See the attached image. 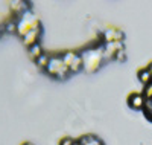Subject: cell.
<instances>
[{"instance_id":"obj_1","label":"cell","mask_w":152,"mask_h":145,"mask_svg":"<svg viewBox=\"0 0 152 145\" xmlns=\"http://www.w3.org/2000/svg\"><path fill=\"white\" fill-rule=\"evenodd\" d=\"M104 60V46L100 49H88L85 54L82 55V66L85 67V70L93 72L96 67H99L100 63Z\"/></svg>"},{"instance_id":"obj_2","label":"cell","mask_w":152,"mask_h":145,"mask_svg":"<svg viewBox=\"0 0 152 145\" xmlns=\"http://www.w3.org/2000/svg\"><path fill=\"white\" fill-rule=\"evenodd\" d=\"M62 61H64V64L70 69V72H72V70H75V72L79 70L81 66L84 64V63H82V57L73 54V52H67V54H64V57H62Z\"/></svg>"},{"instance_id":"obj_3","label":"cell","mask_w":152,"mask_h":145,"mask_svg":"<svg viewBox=\"0 0 152 145\" xmlns=\"http://www.w3.org/2000/svg\"><path fill=\"white\" fill-rule=\"evenodd\" d=\"M129 105L132 109H143L145 107V102H146V98L140 93H135V95H131L129 99H128Z\"/></svg>"},{"instance_id":"obj_4","label":"cell","mask_w":152,"mask_h":145,"mask_svg":"<svg viewBox=\"0 0 152 145\" xmlns=\"http://www.w3.org/2000/svg\"><path fill=\"white\" fill-rule=\"evenodd\" d=\"M104 38H105V41H107V43H111V41H120V40H123V34L119 32V31H116V29H108V31H105Z\"/></svg>"},{"instance_id":"obj_5","label":"cell","mask_w":152,"mask_h":145,"mask_svg":"<svg viewBox=\"0 0 152 145\" xmlns=\"http://www.w3.org/2000/svg\"><path fill=\"white\" fill-rule=\"evenodd\" d=\"M38 32H40V28H38V29H34V31H31V32H28L26 35L23 37V41L26 43L29 47L34 46V44H37V40H38V37H40V34H38Z\"/></svg>"},{"instance_id":"obj_6","label":"cell","mask_w":152,"mask_h":145,"mask_svg":"<svg viewBox=\"0 0 152 145\" xmlns=\"http://www.w3.org/2000/svg\"><path fill=\"white\" fill-rule=\"evenodd\" d=\"M138 80H140V83L149 86V84L152 83V75H151V72H149L148 69H143V70L138 72Z\"/></svg>"},{"instance_id":"obj_7","label":"cell","mask_w":152,"mask_h":145,"mask_svg":"<svg viewBox=\"0 0 152 145\" xmlns=\"http://www.w3.org/2000/svg\"><path fill=\"white\" fill-rule=\"evenodd\" d=\"M29 55H31V58H35V60H38L41 55H43V50H41V46L40 44H34V46H31L29 47Z\"/></svg>"},{"instance_id":"obj_8","label":"cell","mask_w":152,"mask_h":145,"mask_svg":"<svg viewBox=\"0 0 152 145\" xmlns=\"http://www.w3.org/2000/svg\"><path fill=\"white\" fill-rule=\"evenodd\" d=\"M49 61H50V58H49V57H46V55H41L40 58L37 60V64H38V66H41V67H47Z\"/></svg>"},{"instance_id":"obj_9","label":"cell","mask_w":152,"mask_h":145,"mask_svg":"<svg viewBox=\"0 0 152 145\" xmlns=\"http://www.w3.org/2000/svg\"><path fill=\"white\" fill-rule=\"evenodd\" d=\"M61 145H75V142H73V139L66 138V139H62V141H61Z\"/></svg>"},{"instance_id":"obj_10","label":"cell","mask_w":152,"mask_h":145,"mask_svg":"<svg viewBox=\"0 0 152 145\" xmlns=\"http://www.w3.org/2000/svg\"><path fill=\"white\" fill-rule=\"evenodd\" d=\"M116 58H117V60H125V49H122V50L117 52V54H116Z\"/></svg>"},{"instance_id":"obj_11","label":"cell","mask_w":152,"mask_h":145,"mask_svg":"<svg viewBox=\"0 0 152 145\" xmlns=\"http://www.w3.org/2000/svg\"><path fill=\"white\" fill-rule=\"evenodd\" d=\"M148 70H149V72H151V75H152V63L149 64V67H148Z\"/></svg>"},{"instance_id":"obj_12","label":"cell","mask_w":152,"mask_h":145,"mask_svg":"<svg viewBox=\"0 0 152 145\" xmlns=\"http://www.w3.org/2000/svg\"><path fill=\"white\" fill-rule=\"evenodd\" d=\"M75 145H82L81 142H75Z\"/></svg>"},{"instance_id":"obj_13","label":"cell","mask_w":152,"mask_h":145,"mask_svg":"<svg viewBox=\"0 0 152 145\" xmlns=\"http://www.w3.org/2000/svg\"><path fill=\"white\" fill-rule=\"evenodd\" d=\"M24 145H32V144H24Z\"/></svg>"}]
</instances>
